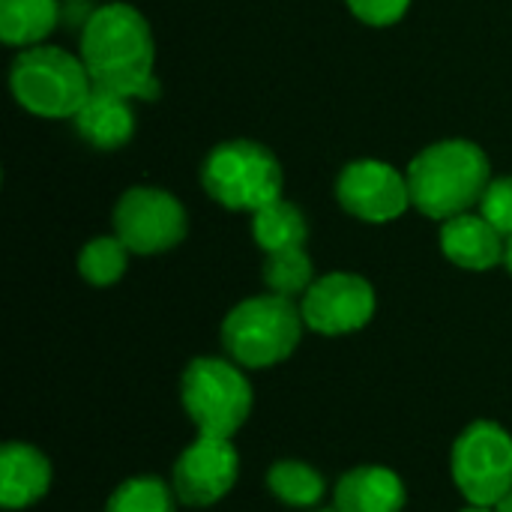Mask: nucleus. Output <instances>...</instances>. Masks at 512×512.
Here are the masks:
<instances>
[{
    "instance_id": "a211bd4d",
    "label": "nucleus",
    "mask_w": 512,
    "mask_h": 512,
    "mask_svg": "<svg viewBox=\"0 0 512 512\" xmlns=\"http://www.w3.org/2000/svg\"><path fill=\"white\" fill-rule=\"evenodd\" d=\"M252 234L255 243L270 255L279 249H291V246H303L306 243V219L300 213V207L276 198L273 204L255 210L252 216Z\"/></svg>"
},
{
    "instance_id": "1a4fd4ad",
    "label": "nucleus",
    "mask_w": 512,
    "mask_h": 512,
    "mask_svg": "<svg viewBox=\"0 0 512 512\" xmlns=\"http://www.w3.org/2000/svg\"><path fill=\"white\" fill-rule=\"evenodd\" d=\"M240 477V453L231 438L198 435L174 462L171 489L186 507H213L219 504Z\"/></svg>"
},
{
    "instance_id": "7ed1b4c3",
    "label": "nucleus",
    "mask_w": 512,
    "mask_h": 512,
    "mask_svg": "<svg viewBox=\"0 0 512 512\" xmlns=\"http://www.w3.org/2000/svg\"><path fill=\"white\" fill-rule=\"evenodd\" d=\"M303 312L291 297L261 294L237 303L222 321V345L243 369H267L288 360L303 336Z\"/></svg>"
},
{
    "instance_id": "6ab92c4d",
    "label": "nucleus",
    "mask_w": 512,
    "mask_h": 512,
    "mask_svg": "<svg viewBox=\"0 0 512 512\" xmlns=\"http://www.w3.org/2000/svg\"><path fill=\"white\" fill-rule=\"evenodd\" d=\"M264 282H267L270 294L291 297V300L303 297L312 288V282H315L312 258L306 255L303 246L270 252L267 261H264Z\"/></svg>"
},
{
    "instance_id": "2eb2a0df",
    "label": "nucleus",
    "mask_w": 512,
    "mask_h": 512,
    "mask_svg": "<svg viewBox=\"0 0 512 512\" xmlns=\"http://www.w3.org/2000/svg\"><path fill=\"white\" fill-rule=\"evenodd\" d=\"M75 126L90 144L102 150L123 147L135 132V114L129 108V96L93 84L87 102L75 114Z\"/></svg>"
},
{
    "instance_id": "6e6552de",
    "label": "nucleus",
    "mask_w": 512,
    "mask_h": 512,
    "mask_svg": "<svg viewBox=\"0 0 512 512\" xmlns=\"http://www.w3.org/2000/svg\"><path fill=\"white\" fill-rule=\"evenodd\" d=\"M114 231L135 255L168 252L186 237V210L165 189L135 186L114 207Z\"/></svg>"
},
{
    "instance_id": "ddd939ff",
    "label": "nucleus",
    "mask_w": 512,
    "mask_h": 512,
    "mask_svg": "<svg viewBox=\"0 0 512 512\" xmlns=\"http://www.w3.org/2000/svg\"><path fill=\"white\" fill-rule=\"evenodd\" d=\"M408 489L393 468L360 465L339 477L336 507L342 512H402Z\"/></svg>"
},
{
    "instance_id": "393cba45",
    "label": "nucleus",
    "mask_w": 512,
    "mask_h": 512,
    "mask_svg": "<svg viewBox=\"0 0 512 512\" xmlns=\"http://www.w3.org/2000/svg\"><path fill=\"white\" fill-rule=\"evenodd\" d=\"M459 512H498L495 507H480V504H468L465 510H459Z\"/></svg>"
},
{
    "instance_id": "4be33fe9",
    "label": "nucleus",
    "mask_w": 512,
    "mask_h": 512,
    "mask_svg": "<svg viewBox=\"0 0 512 512\" xmlns=\"http://www.w3.org/2000/svg\"><path fill=\"white\" fill-rule=\"evenodd\" d=\"M480 216L504 237H512V177H501L486 186L480 198Z\"/></svg>"
},
{
    "instance_id": "4468645a",
    "label": "nucleus",
    "mask_w": 512,
    "mask_h": 512,
    "mask_svg": "<svg viewBox=\"0 0 512 512\" xmlns=\"http://www.w3.org/2000/svg\"><path fill=\"white\" fill-rule=\"evenodd\" d=\"M441 249L444 255L465 270H492L504 261L507 243L483 216L462 213L444 222L441 228Z\"/></svg>"
},
{
    "instance_id": "f257e3e1",
    "label": "nucleus",
    "mask_w": 512,
    "mask_h": 512,
    "mask_svg": "<svg viewBox=\"0 0 512 512\" xmlns=\"http://www.w3.org/2000/svg\"><path fill=\"white\" fill-rule=\"evenodd\" d=\"M81 60L93 84L129 99H156L153 36L144 15L129 3H105L90 12L81 33Z\"/></svg>"
},
{
    "instance_id": "9b49d317",
    "label": "nucleus",
    "mask_w": 512,
    "mask_h": 512,
    "mask_svg": "<svg viewBox=\"0 0 512 512\" xmlns=\"http://www.w3.org/2000/svg\"><path fill=\"white\" fill-rule=\"evenodd\" d=\"M339 204L363 222H393L411 204L408 177L378 159L351 162L336 180Z\"/></svg>"
},
{
    "instance_id": "0eeeda50",
    "label": "nucleus",
    "mask_w": 512,
    "mask_h": 512,
    "mask_svg": "<svg viewBox=\"0 0 512 512\" xmlns=\"http://www.w3.org/2000/svg\"><path fill=\"white\" fill-rule=\"evenodd\" d=\"M450 474L468 504L498 507L512 492V435L495 420H474L453 444Z\"/></svg>"
},
{
    "instance_id": "f8f14e48",
    "label": "nucleus",
    "mask_w": 512,
    "mask_h": 512,
    "mask_svg": "<svg viewBox=\"0 0 512 512\" xmlns=\"http://www.w3.org/2000/svg\"><path fill=\"white\" fill-rule=\"evenodd\" d=\"M51 489L48 456L24 441H9L0 450V504L6 510H24L42 501Z\"/></svg>"
},
{
    "instance_id": "f3484780",
    "label": "nucleus",
    "mask_w": 512,
    "mask_h": 512,
    "mask_svg": "<svg viewBox=\"0 0 512 512\" xmlns=\"http://www.w3.org/2000/svg\"><path fill=\"white\" fill-rule=\"evenodd\" d=\"M267 489L285 507L309 510L324 498L327 483H324L318 468H312L306 462H297V459H282L267 471Z\"/></svg>"
},
{
    "instance_id": "5701e85b",
    "label": "nucleus",
    "mask_w": 512,
    "mask_h": 512,
    "mask_svg": "<svg viewBox=\"0 0 512 512\" xmlns=\"http://www.w3.org/2000/svg\"><path fill=\"white\" fill-rule=\"evenodd\" d=\"M408 3H411V0H348L351 12H354L360 21L375 24V27L396 24V21L408 12Z\"/></svg>"
},
{
    "instance_id": "b1692460",
    "label": "nucleus",
    "mask_w": 512,
    "mask_h": 512,
    "mask_svg": "<svg viewBox=\"0 0 512 512\" xmlns=\"http://www.w3.org/2000/svg\"><path fill=\"white\" fill-rule=\"evenodd\" d=\"M504 264H507V270L512 273V237H507V252H504Z\"/></svg>"
},
{
    "instance_id": "f03ea898",
    "label": "nucleus",
    "mask_w": 512,
    "mask_h": 512,
    "mask_svg": "<svg viewBox=\"0 0 512 512\" xmlns=\"http://www.w3.org/2000/svg\"><path fill=\"white\" fill-rule=\"evenodd\" d=\"M489 186V159L471 141H441L426 147L408 168L411 204L429 219L468 213Z\"/></svg>"
},
{
    "instance_id": "423d86ee",
    "label": "nucleus",
    "mask_w": 512,
    "mask_h": 512,
    "mask_svg": "<svg viewBox=\"0 0 512 512\" xmlns=\"http://www.w3.org/2000/svg\"><path fill=\"white\" fill-rule=\"evenodd\" d=\"M204 189L228 210H261L282 198V168L276 156L255 141L219 144L201 171Z\"/></svg>"
},
{
    "instance_id": "dca6fc26",
    "label": "nucleus",
    "mask_w": 512,
    "mask_h": 512,
    "mask_svg": "<svg viewBox=\"0 0 512 512\" xmlns=\"http://www.w3.org/2000/svg\"><path fill=\"white\" fill-rule=\"evenodd\" d=\"M57 18V0H0V36L9 45H30L45 39Z\"/></svg>"
},
{
    "instance_id": "9d476101",
    "label": "nucleus",
    "mask_w": 512,
    "mask_h": 512,
    "mask_svg": "<svg viewBox=\"0 0 512 512\" xmlns=\"http://www.w3.org/2000/svg\"><path fill=\"white\" fill-rule=\"evenodd\" d=\"M300 312L306 327L321 336L357 333L375 315V291L357 273H327L303 294Z\"/></svg>"
},
{
    "instance_id": "bb28decb",
    "label": "nucleus",
    "mask_w": 512,
    "mask_h": 512,
    "mask_svg": "<svg viewBox=\"0 0 512 512\" xmlns=\"http://www.w3.org/2000/svg\"><path fill=\"white\" fill-rule=\"evenodd\" d=\"M315 512H342V510H339V507L333 504V507H324V510H315Z\"/></svg>"
},
{
    "instance_id": "aec40b11",
    "label": "nucleus",
    "mask_w": 512,
    "mask_h": 512,
    "mask_svg": "<svg viewBox=\"0 0 512 512\" xmlns=\"http://www.w3.org/2000/svg\"><path fill=\"white\" fill-rule=\"evenodd\" d=\"M174 498V489L159 477H129L111 492L105 512H174Z\"/></svg>"
},
{
    "instance_id": "a878e982",
    "label": "nucleus",
    "mask_w": 512,
    "mask_h": 512,
    "mask_svg": "<svg viewBox=\"0 0 512 512\" xmlns=\"http://www.w3.org/2000/svg\"><path fill=\"white\" fill-rule=\"evenodd\" d=\"M495 510H498V512H512V492L507 495V498H504V501H501V504H498V507H495Z\"/></svg>"
},
{
    "instance_id": "20e7f679",
    "label": "nucleus",
    "mask_w": 512,
    "mask_h": 512,
    "mask_svg": "<svg viewBox=\"0 0 512 512\" xmlns=\"http://www.w3.org/2000/svg\"><path fill=\"white\" fill-rule=\"evenodd\" d=\"M186 417L198 435L234 438L252 414V384L234 360L195 357L180 381Z\"/></svg>"
},
{
    "instance_id": "39448f33",
    "label": "nucleus",
    "mask_w": 512,
    "mask_h": 512,
    "mask_svg": "<svg viewBox=\"0 0 512 512\" xmlns=\"http://www.w3.org/2000/svg\"><path fill=\"white\" fill-rule=\"evenodd\" d=\"M9 81L15 99L39 117H75L93 90L84 60L54 45H36L18 54Z\"/></svg>"
},
{
    "instance_id": "412c9836",
    "label": "nucleus",
    "mask_w": 512,
    "mask_h": 512,
    "mask_svg": "<svg viewBox=\"0 0 512 512\" xmlns=\"http://www.w3.org/2000/svg\"><path fill=\"white\" fill-rule=\"evenodd\" d=\"M126 258H129V249L117 234L114 237H96L81 249L78 270L90 285L105 288V285H114L126 273Z\"/></svg>"
}]
</instances>
